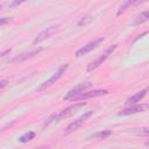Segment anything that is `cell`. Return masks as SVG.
Returning <instances> with one entry per match:
<instances>
[{
  "label": "cell",
  "mask_w": 149,
  "mask_h": 149,
  "mask_svg": "<svg viewBox=\"0 0 149 149\" xmlns=\"http://www.w3.org/2000/svg\"><path fill=\"white\" fill-rule=\"evenodd\" d=\"M84 106H86V102H74V104L70 105L69 107L62 109V111L58 112L57 114H52V115H50L49 119L45 121L44 127L49 126L51 122H58V121H61V120H63V119H66V118L73 115L78 109H80V108L84 107Z\"/></svg>",
  "instance_id": "obj_1"
},
{
  "label": "cell",
  "mask_w": 149,
  "mask_h": 149,
  "mask_svg": "<svg viewBox=\"0 0 149 149\" xmlns=\"http://www.w3.org/2000/svg\"><path fill=\"white\" fill-rule=\"evenodd\" d=\"M93 111H87V112H84V114H81L79 118H77L74 121H72L71 123L68 125V127L64 129V135H69L71 134L72 132H74L76 129H78L79 127H81L92 115H93Z\"/></svg>",
  "instance_id": "obj_2"
},
{
  "label": "cell",
  "mask_w": 149,
  "mask_h": 149,
  "mask_svg": "<svg viewBox=\"0 0 149 149\" xmlns=\"http://www.w3.org/2000/svg\"><path fill=\"white\" fill-rule=\"evenodd\" d=\"M116 47H118V44H113V45H111V47H108L102 54H100L99 55V57L98 58H95L94 61H92L87 66H86V71L87 72H91V71H93V70H95L99 65H101L107 58H108V56L116 49Z\"/></svg>",
  "instance_id": "obj_3"
},
{
  "label": "cell",
  "mask_w": 149,
  "mask_h": 149,
  "mask_svg": "<svg viewBox=\"0 0 149 149\" xmlns=\"http://www.w3.org/2000/svg\"><path fill=\"white\" fill-rule=\"evenodd\" d=\"M68 68H69V64H63V65H61L59 66V69L54 73V76H51L48 80H45L42 85H40L38 86V88H37V91H42V90H44V88H47V87H49V86H51L52 84H55L62 76H63V73L68 70Z\"/></svg>",
  "instance_id": "obj_4"
},
{
  "label": "cell",
  "mask_w": 149,
  "mask_h": 149,
  "mask_svg": "<svg viewBox=\"0 0 149 149\" xmlns=\"http://www.w3.org/2000/svg\"><path fill=\"white\" fill-rule=\"evenodd\" d=\"M104 41H105V37H98V38H95V40L88 42L87 44H85L84 47H81L80 49H78V50L76 51L74 56L79 58V57H81V56L88 54L90 51H92V50H94L95 48H98V47L100 45V43H102Z\"/></svg>",
  "instance_id": "obj_5"
},
{
  "label": "cell",
  "mask_w": 149,
  "mask_h": 149,
  "mask_svg": "<svg viewBox=\"0 0 149 149\" xmlns=\"http://www.w3.org/2000/svg\"><path fill=\"white\" fill-rule=\"evenodd\" d=\"M91 83L90 81H85V83H80V84H77L73 88H71L68 93H66V95L63 98L64 100H72L76 95H78L79 93H81V92H84V91H86L88 87H91Z\"/></svg>",
  "instance_id": "obj_6"
},
{
  "label": "cell",
  "mask_w": 149,
  "mask_h": 149,
  "mask_svg": "<svg viewBox=\"0 0 149 149\" xmlns=\"http://www.w3.org/2000/svg\"><path fill=\"white\" fill-rule=\"evenodd\" d=\"M149 109V104H136L134 106H130L128 108H125L122 111H120L118 113L119 116H126V115H130V114H136V113H141Z\"/></svg>",
  "instance_id": "obj_7"
},
{
  "label": "cell",
  "mask_w": 149,
  "mask_h": 149,
  "mask_svg": "<svg viewBox=\"0 0 149 149\" xmlns=\"http://www.w3.org/2000/svg\"><path fill=\"white\" fill-rule=\"evenodd\" d=\"M108 93L107 90H93V91H88V92H81L78 95H76L72 101H77V100H86L90 98H95V97H101V95H106Z\"/></svg>",
  "instance_id": "obj_8"
},
{
  "label": "cell",
  "mask_w": 149,
  "mask_h": 149,
  "mask_svg": "<svg viewBox=\"0 0 149 149\" xmlns=\"http://www.w3.org/2000/svg\"><path fill=\"white\" fill-rule=\"evenodd\" d=\"M55 31H56V27H55V26L49 27V28H45L44 30H42V31L35 37V40L33 41V44H37V43H41V42L45 41V40L49 38Z\"/></svg>",
  "instance_id": "obj_9"
},
{
  "label": "cell",
  "mask_w": 149,
  "mask_h": 149,
  "mask_svg": "<svg viewBox=\"0 0 149 149\" xmlns=\"http://www.w3.org/2000/svg\"><path fill=\"white\" fill-rule=\"evenodd\" d=\"M148 91H149V88L146 87V88H143V90H141V91L134 93L132 97H129V98L126 100V104H129V105H130V104H136V102H139L140 100H142V99L146 97V94L148 93Z\"/></svg>",
  "instance_id": "obj_10"
},
{
  "label": "cell",
  "mask_w": 149,
  "mask_h": 149,
  "mask_svg": "<svg viewBox=\"0 0 149 149\" xmlns=\"http://www.w3.org/2000/svg\"><path fill=\"white\" fill-rule=\"evenodd\" d=\"M41 50H42V48H40V49H37V50L29 51V52H24V54H22V55L17 56V57H14L13 59H10V62L13 63V62H21V61H24V59H27V58H29V57H33V56L37 55Z\"/></svg>",
  "instance_id": "obj_11"
},
{
  "label": "cell",
  "mask_w": 149,
  "mask_h": 149,
  "mask_svg": "<svg viewBox=\"0 0 149 149\" xmlns=\"http://www.w3.org/2000/svg\"><path fill=\"white\" fill-rule=\"evenodd\" d=\"M147 21H149V10H144V12L140 13L135 17V20L133 22V26H139V24H142V23H144Z\"/></svg>",
  "instance_id": "obj_12"
},
{
  "label": "cell",
  "mask_w": 149,
  "mask_h": 149,
  "mask_svg": "<svg viewBox=\"0 0 149 149\" xmlns=\"http://www.w3.org/2000/svg\"><path fill=\"white\" fill-rule=\"evenodd\" d=\"M111 135H112V130L106 129V130H100V132H97V133L92 134L88 139H94V140H105V139L109 137Z\"/></svg>",
  "instance_id": "obj_13"
},
{
  "label": "cell",
  "mask_w": 149,
  "mask_h": 149,
  "mask_svg": "<svg viewBox=\"0 0 149 149\" xmlns=\"http://www.w3.org/2000/svg\"><path fill=\"white\" fill-rule=\"evenodd\" d=\"M141 1H142V0H126V1H125V3H123L122 6H120V8H119V10H118L116 15H121L122 13H125V12H126V9H127L128 7H130V6H133V5H136V3L141 2Z\"/></svg>",
  "instance_id": "obj_14"
},
{
  "label": "cell",
  "mask_w": 149,
  "mask_h": 149,
  "mask_svg": "<svg viewBox=\"0 0 149 149\" xmlns=\"http://www.w3.org/2000/svg\"><path fill=\"white\" fill-rule=\"evenodd\" d=\"M35 136H36V133L30 130V132H27V133H24L23 135H21L20 139H19V141H20L21 143H27V142L31 141Z\"/></svg>",
  "instance_id": "obj_15"
},
{
  "label": "cell",
  "mask_w": 149,
  "mask_h": 149,
  "mask_svg": "<svg viewBox=\"0 0 149 149\" xmlns=\"http://www.w3.org/2000/svg\"><path fill=\"white\" fill-rule=\"evenodd\" d=\"M134 134L137 136H149V127H141L134 129Z\"/></svg>",
  "instance_id": "obj_16"
},
{
  "label": "cell",
  "mask_w": 149,
  "mask_h": 149,
  "mask_svg": "<svg viewBox=\"0 0 149 149\" xmlns=\"http://www.w3.org/2000/svg\"><path fill=\"white\" fill-rule=\"evenodd\" d=\"M26 1H27V0H13V1L10 2L9 7H16V6H19V5H21V3L26 2Z\"/></svg>",
  "instance_id": "obj_17"
},
{
  "label": "cell",
  "mask_w": 149,
  "mask_h": 149,
  "mask_svg": "<svg viewBox=\"0 0 149 149\" xmlns=\"http://www.w3.org/2000/svg\"><path fill=\"white\" fill-rule=\"evenodd\" d=\"M12 21V17H1L0 19V26H5L6 23H9Z\"/></svg>",
  "instance_id": "obj_18"
},
{
  "label": "cell",
  "mask_w": 149,
  "mask_h": 149,
  "mask_svg": "<svg viewBox=\"0 0 149 149\" xmlns=\"http://www.w3.org/2000/svg\"><path fill=\"white\" fill-rule=\"evenodd\" d=\"M10 50H12V49H7V50H5V51H3L2 54H1V57H5V55H6V54H8V52H9Z\"/></svg>",
  "instance_id": "obj_19"
},
{
  "label": "cell",
  "mask_w": 149,
  "mask_h": 149,
  "mask_svg": "<svg viewBox=\"0 0 149 149\" xmlns=\"http://www.w3.org/2000/svg\"><path fill=\"white\" fill-rule=\"evenodd\" d=\"M5 86H6V80H5V79H2V80H1V85H0V87H1V88H3Z\"/></svg>",
  "instance_id": "obj_20"
},
{
  "label": "cell",
  "mask_w": 149,
  "mask_h": 149,
  "mask_svg": "<svg viewBox=\"0 0 149 149\" xmlns=\"http://www.w3.org/2000/svg\"><path fill=\"white\" fill-rule=\"evenodd\" d=\"M144 146H146V147H149V140H148V141H146V143H144Z\"/></svg>",
  "instance_id": "obj_21"
}]
</instances>
